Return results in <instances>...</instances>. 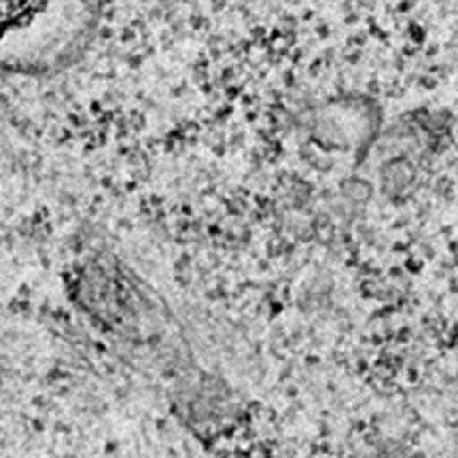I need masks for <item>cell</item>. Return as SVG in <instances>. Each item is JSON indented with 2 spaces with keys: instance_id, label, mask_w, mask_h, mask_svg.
<instances>
[{
  "instance_id": "cell-1",
  "label": "cell",
  "mask_w": 458,
  "mask_h": 458,
  "mask_svg": "<svg viewBox=\"0 0 458 458\" xmlns=\"http://www.w3.org/2000/svg\"><path fill=\"white\" fill-rule=\"evenodd\" d=\"M101 12L104 0H0V44L26 37L37 67H60L85 51Z\"/></svg>"
}]
</instances>
